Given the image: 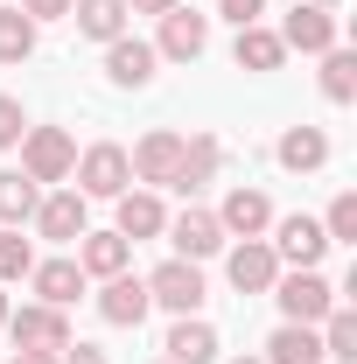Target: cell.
<instances>
[{
  "label": "cell",
  "mask_w": 357,
  "mask_h": 364,
  "mask_svg": "<svg viewBox=\"0 0 357 364\" xmlns=\"http://www.w3.org/2000/svg\"><path fill=\"white\" fill-rule=\"evenodd\" d=\"M315 336H322V364H357V316L343 301L315 322Z\"/></svg>",
  "instance_id": "cell-26"
},
{
  "label": "cell",
  "mask_w": 357,
  "mask_h": 364,
  "mask_svg": "<svg viewBox=\"0 0 357 364\" xmlns=\"http://www.w3.org/2000/svg\"><path fill=\"white\" fill-rule=\"evenodd\" d=\"M127 161H134V182H140V189H169V182H176V161H182V134H176V127H154V134L134 140Z\"/></svg>",
  "instance_id": "cell-9"
},
{
  "label": "cell",
  "mask_w": 357,
  "mask_h": 364,
  "mask_svg": "<svg viewBox=\"0 0 357 364\" xmlns=\"http://www.w3.org/2000/svg\"><path fill=\"white\" fill-rule=\"evenodd\" d=\"M21 134H28V112H21V98H14V91H0V154H7V147H21Z\"/></svg>",
  "instance_id": "cell-31"
},
{
  "label": "cell",
  "mask_w": 357,
  "mask_h": 364,
  "mask_svg": "<svg viewBox=\"0 0 357 364\" xmlns=\"http://www.w3.org/2000/svg\"><path fill=\"white\" fill-rule=\"evenodd\" d=\"M0 322H7V287H0Z\"/></svg>",
  "instance_id": "cell-37"
},
{
  "label": "cell",
  "mask_w": 357,
  "mask_h": 364,
  "mask_svg": "<svg viewBox=\"0 0 357 364\" xmlns=\"http://www.w3.org/2000/svg\"><path fill=\"white\" fill-rule=\"evenodd\" d=\"M273 301H280V316L287 322H322L329 316V309H336V287H329V280H322V267H280V280H273Z\"/></svg>",
  "instance_id": "cell-1"
},
{
  "label": "cell",
  "mask_w": 357,
  "mask_h": 364,
  "mask_svg": "<svg viewBox=\"0 0 357 364\" xmlns=\"http://www.w3.org/2000/svg\"><path fill=\"white\" fill-rule=\"evenodd\" d=\"M147 301H154V309H169V316H196V309L211 301L203 267H189V259H161V267L147 273Z\"/></svg>",
  "instance_id": "cell-4"
},
{
  "label": "cell",
  "mask_w": 357,
  "mask_h": 364,
  "mask_svg": "<svg viewBox=\"0 0 357 364\" xmlns=\"http://www.w3.org/2000/svg\"><path fill=\"white\" fill-rule=\"evenodd\" d=\"M0 329L14 336V350H63V343H78V336H70V316H63V309H49V301L7 309V322H0Z\"/></svg>",
  "instance_id": "cell-6"
},
{
  "label": "cell",
  "mask_w": 357,
  "mask_h": 364,
  "mask_svg": "<svg viewBox=\"0 0 357 364\" xmlns=\"http://www.w3.org/2000/svg\"><path fill=\"white\" fill-rule=\"evenodd\" d=\"M70 176H78V196H127L134 189V161H127L119 140H91Z\"/></svg>",
  "instance_id": "cell-2"
},
{
  "label": "cell",
  "mask_w": 357,
  "mask_h": 364,
  "mask_svg": "<svg viewBox=\"0 0 357 364\" xmlns=\"http://www.w3.org/2000/svg\"><path fill=\"white\" fill-rule=\"evenodd\" d=\"M28 225L43 231L49 245H78V238L91 231V196H78V189H49L43 203H36Z\"/></svg>",
  "instance_id": "cell-8"
},
{
  "label": "cell",
  "mask_w": 357,
  "mask_h": 364,
  "mask_svg": "<svg viewBox=\"0 0 357 364\" xmlns=\"http://www.w3.org/2000/svg\"><path fill=\"white\" fill-rule=\"evenodd\" d=\"M154 43H140V36H119V43H105V77L119 91H147L154 85Z\"/></svg>",
  "instance_id": "cell-14"
},
{
  "label": "cell",
  "mask_w": 357,
  "mask_h": 364,
  "mask_svg": "<svg viewBox=\"0 0 357 364\" xmlns=\"http://www.w3.org/2000/svg\"><path fill=\"white\" fill-rule=\"evenodd\" d=\"M322 98L329 105H351L357 98V49H322Z\"/></svg>",
  "instance_id": "cell-27"
},
{
  "label": "cell",
  "mask_w": 357,
  "mask_h": 364,
  "mask_svg": "<svg viewBox=\"0 0 357 364\" xmlns=\"http://www.w3.org/2000/svg\"><path fill=\"white\" fill-rule=\"evenodd\" d=\"M78 267H85V280H112V273L134 267V245L119 231H85L78 238Z\"/></svg>",
  "instance_id": "cell-21"
},
{
  "label": "cell",
  "mask_w": 357,
  "mask_h": 364,
  "mask_svg": "<svg viewBox=\"0 0 357 364\" xmlns=\"http://www.w3.org/2000/svg\"><path fill=\"white\" fill-rule=\"evenodd\" d=\"M218 168H224V140H218V134H189V140H182V161H176V182H169V189L196 196L203 182H218Z\"/></svg>",
  "instance_id": "cell-17"
},
{
  "label": "cell",
  "mask_w": 357,
  "mask_h": 364,
  "mask_svg": "<svg viewBox=\"0 0 357 364\" xmlns=\"http://www.w3.org/2000/svg\"><path fill=\"white\" fill-rule=\"evenodd\" d=\"M14 7H21L36 28H43V21H70V0H14Z\"/></svg>",
  "instance_id": "cell-33"
},
{
  "label": "cell",
  "mask_w": 357,
  "mask_h": 364,
  "mask_svg": "<svg viewBox=\"0 0 357 364\" xmlns=\"http://www.w3.org/2000/svg\"><path fill=\"white\" fill-rule=\"evenodd\" d=\"M36 56V21L21 7H0V63H28Z\"/></svg>",
  "instance_id": "cell-28"
},
{
  "label": "cell",
  "mask_w": 357,
  "mask_h": 364,
  "mask_svg": "<svg viewBox=\"0 0 357 364\" xmlns=\"http://www.w3.org/2000/svg\"><path fill=\"white\" fill-rule=\"evenodd\" d=\"M70 21H78V36H91V43H119L127 36V0H70Z\"/></svg>",
  "instance_id": "cell-23"
},
{
  "label": "cell",
  "mask_w": 357,
  "mask_h": 364,
  "mask_svg": "<svg viewBox=\"0 0 357 364\" xmlns=\"http://www.w3.org/2000/svg\"><path fill=\"white\" fill-rule=\"evenodd\" d=\"M273 36L287 49H302V56H322V49H336V14L315 7V0H302V7H287V21H280Z\"/></svg>",
  "instance_id": "cell-12"
},
{
  "label": "cell",
  "mask_w": 357,
  "mask_h": 364,
  "mask_svg": "<svg viewBox=\"0 0 357 364\" xmlns=\"http://www.w3.org/2000/svg\"><path fill=\"white\" fill-rule=\"evenodd\" d=\"M322 231H329V245H357V189H336V203H329Z\"/></svg>",
  "instance_id": "cell-30"
},
{
  "label": "cell",
  "mask_w": 357,
  "mask_h": 364,
  "mask_svg": "<svg viewBox=\"0 0 357 364\" xmlns=\"http://www.w3.org/2000/svg\"><path fill=\"white\" fill-rule=\"evenodd\" d=\"M218 14L231 21V28H252V21L267 14V0H218Z\"/></svg>",
  "instance_id": "cell-32"
},
{
  "label": "cell",
  "mask_w": 357,
  "mask_h": 364,
  "mask_svg": "<svg viewBox=\"0 0 357 364\" xmlns=\"http://www.w3.org/2000/svg\"><path fill=\"white\" fill-rule=\"evenodd\" d=\"M70 168H78V140L63 127H28L21 134V176L28 182H70Z\"/></svg>",
  "instance_id": "cell-3"
},
{
  "label": "cell",
  "mask_w": 357,
  "mask_h": 364,
  "mask_svg": "<svg viewBox=\"0 0 357 364\" xmlns=\"http://www.w3.org/2000/svg\"><path fill=\"white\" fill-rule=\"evenodd\" d=\"M112 203H119V238H127V245H140V238H161V231H169V203H161V196H154V189H127V196H112Z\"/></svg>",
  "instance_id": "cell-16"
},
{
  "label": "cell",
  "mask_w": 357,
  "mask_h": 364,
  "mask_svg": "<svg viewBox=\"0 0 357 364\" xmlns=\"http://www.w3.org/2000/svg\"><path fill=\"white\" fill-rule=\"evenodd\" d=\"M28 267H36V245L14 225H0V287H7V280H28Z\"/></svg>",
  "instance_id": "cell-29"
},
{
  "label": "cell",
  "mask_w": 357,
  "mask_h": 364,
  "mask_svg": "<svg viewBox=\"0 0 357 364\" xmlns=\"http://www.w3.org/2000/svg\"><path fill=\"white\" fill-rule=\"evenodd\" d=\"M211 49V14H196V7H169L161 14V36H154V56H169V63H196Z\"/></svg>",
  "instance_id": "cell-11"
},
{
  "label": "cell",
  "mask_w": 357,
  "mask_h": 364,
  "mask_svg": "<svg viewBox=\"0 0 357 364\" xmlns=\"http://www.w3.org/2000/svg\"><path fill=\"white\" fill-rule=\"evenodd\" d=\"M56 364H112V358H105L98 343H63V350H56Z\"/></svg>",
  "instance_id": "cell-34"
},
{
  "label": "cell",
  "mask_w": 357,
  "mask_h": 364,
  "mask_svg": "<svg viewBox=\"0 0 357 364\" xmlns=\"http://www.w3.org/2000/svg\"><path fill=\"white\" fill-rule=\"evenodd\" d=\"M7 364H56V350H14Z\"/></svg>",
  "instance_id": "cell-36"
},
{
  "label": "cell",
  "mask_w": 357,
  "mask_h": 364,
  "mask_svg": "<svg viewBox=\"0 0 357 364\" xmlns=\"http://www.w3.org/2000/svg\"><path fill=\"white\" fill-rule=\"evenodd\" d=\"M273 161L287 176H315V168H329V134L322 127H287V134L273 140Z\"/></svg>",
  "instance_id": "cell-18"
},
{
  "label": "cell",
  "mask_w": 357,
  "mask_h": 364,
  "mask_svg": "<svg viewBox=\"0 0 357 364\" xmlns=\"http://www.w3.org/2000/svg\"><path fill=\"white\" fill-rule=\"evenodd\" d=\"M273 259L280 267H322L329 259V231H322V218H309V210H294V218H273Z\"/></svg>",
  "instance_id": "cell-5"
},
{
  "label": "cell",
  "mask_w": 357,
  "mask_h": 364,
  "mask_svg": "<svg viewBox=\"0 0 357 364\" xmlns=\"http://www.w3.org/2000/svg\"><path fill=\"white\" fill-rule=\"evenodd\" d=\"M147 309H154V301H147V280H140V273H112V280L98 287V316L112 322V329H140Z\"/></svg>",
  "instance_id": "cell-13"
},
{
  "label": "cell",
  "mask_w": 357,
  "mask_h": 364,
  "mask_svg": "<svg viewBox=\"0 0 357 364\" xmlns=\"http://www.w3.org/2000/svg\"><path fill=\"white\" fill-rule=\"evenodd\" d=\"M161 350H169L161 364H218V329L203 316H176V329L161 336Z\"/></svg>",
  "instance_id": "cell-20"
},
{
  "label": "cell",
  "mask_w": 357,
  "mask_h": 364,
  "mask_svg": "<svg viewBox=\"0 0 357 364\" xmlns=\"http://www.w3.org/2000/svg\"><path fill=\"white\" fill-rule=\"evenodd\" d=\"M28 287H36V301H49V309H70L78 294H85V267L63 252V259H36L28 267Z\"/></svg>",
  "instance_id": "cell-19"
},
{
  "label": "cell",
  "mask_w": 357,
  "mask_h": 364,
  "mask_svg": "<svg viewBox=\"0 0 357 364\" xmlns=\"http://www.w3.org/2000/svg\"><path fill=\"white\" fill-rule=\"evenodd\" d=\"M315 7H329V14H336V0H315Z\"/></svg>",
  "instance_id": "cell-39"
},
{
  "label": "cell",
  "mask_w": 357,
  "mask_h": 364,
  "mask_svg": "<svg viewBox=\"0 0 357 364\" xmlns=\"http://www.w3.org/2000/svg\"><path fill=\"white\" fill-rule=\"evenodd\" d=\"M161 238L176 245V259H189V267H203V259H218V252H224V225H218V210H203V203L176 210Z\"/></svg>",
  "instance_id": "cell-7"
},
{
  "label": "cell",
  "mask_w": 357,
  "mask_h": 364,
  "mask_svg": "<svg viewBox=\"0 0 357 364\" xmlns=\"http://www.w3.org/2000/svg\"><path fill=\"white\" fill-rule=\"evenodd\" d=\"M224 280H231L238 294H273V280H280L273 245H267V238H238V245L224 252Z\"/></svg>",
  "instance_id": "cell-10"
},
{
  "label": "cell",
  "mask_w": 357,
  "mask_h": 364,
  "mask_svg": "<svg viewBox=\"0 0 357 364\" xmlns=\"http://www.w3.org/2000/svg\"><path fill=\"white\" fill-rule=\"evenodd\" d=\"M218 225H224V238H267V225H273V203H267V189H231L218 203Z\"/></svg>",
  "instance_id": "cell-15"
},
{
  "label": "cell",
  "mask_w": 357,
  "mask_h": 364,
  "mask_svg": "<svg viewBox=\"0 0 357 364\" xmlns=\"http://www.w3.org/2000/svg\"><path fill=\"white\" fill-rule=\"evenodd\" d=\"M231 364H267V358H231Z\"/></svg>",
  "instance_id": "cell-38"
},
{
  "label": "cell",
  "mask_w": 357,
  "mask_h": 364,
  "mask_svg": "<svg viewBox=\"0 0 357 364\" xmlns=\"http://www.w3.org/2000/svg\"><path fill=\"white\" fill-rule=\"evenodd\" d=\"M267 364H322V336L309 322H280L267 336Z\"/></svg>",
  "instance_id": "cell-24"
},
{
  "label": "cell",
  "mask_w": 357,
  "mask_h": 364,
  "mask_svg": "<svg viewBox=\"0 0 357 364\" xmlns=\"http://www.w3.org/2000/svg\"><path fill=\"white\" fill-rule=\"evenodd\" d=\"M169 7H182V0H127V14H154V21H161Z\"/></svg>",
  "instance_id": "cell-35"
},
{
  "label": "cell",
  "mask_w": 357,
  "mask_h": 364,
  "mask_svg": "<svg viewBox=\"0 0 357 364\" xmlns=\"http://www.w3.org/2000/svg\"><path fill=\"white\" fill-rule=\"evenodd\" d=\"M36 203H43V182H28L21 168H0V225H28L36 218Z\"/></svg>",
  "instance_id": "cell-25"
},
{
  "label": "cell",
  "mask_w": 357,
  "mask_h": 364,
  "mask_svg": "<svg viewBox=\"0 0 357 364\" xmlns=\"http://www.w3.org/2000/svg\"><path fill=\"white\" fill-rule=\"evenodd\" d=\"M231 63H238V70H280V63H287V43L273 36L267 21H252V28L231 36Z\"/></svg>",
  "instance_id": "cell-22"
}]
</instances>
